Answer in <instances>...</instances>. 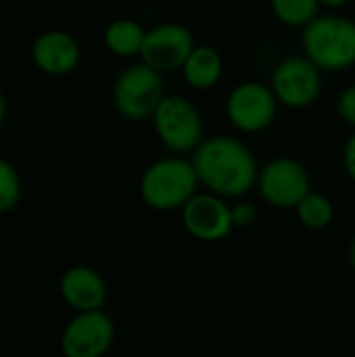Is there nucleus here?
I'll use <instances>...</instances> for the list:
<instances>
[{
  "mask_svg": "<svg viewBox=\"0 0 355 357\" xmlns=\"http://www.w3.org/2000/svg\"><path fill=\"white\" fill-rule=\"evenodd\" d=\"M115 341V324L109 314H75L61 331L59 349L63 357H105Z\"/></svg>",
  "mask_w": 355,
  "mask_h": 357,
  "instance_id": "1a4fd4ad",
  "label": "nucleus"
},
{
  "mask_svg": "<svg viewBox=\"0 0 355 357\" xmlns=\"http://www.w3.org/2000/svg\"><path fill=\"white\" fill-rule=\"evenodd\" d=\"M349 0H318L320 8H326V10H339L347 4Z\"/></svg>",
  "mask_w": 355,
  "mask_h": 357,
  "instance_id": "4be33fe9",
  "label": "nucleus"
},
{
  "mask_svg": "<svg viewBox=\"0 0 355 357\" xmlns=\"http://www.w3.org/2000/svg\"><path fill=\"white\" fill-rule=\"evenodd\" d=\"M190 159L201 186L226 201L247 197L257 184V159L236 136H209L199 144Z\"/></svg>",
  "mask_w": 355,
  "mask_h": 357,
  "instance_id": "f257e3e1",
  "label": "nucleus"
},
{
  "mask_svg": "<svg viewBox=\"0 0 355 357\" xmlns=\"http://www.w3.org/2000/svg\"><path fill=\"white\" fill-rule=\"evenodd\" d=\"M337 113H339V117L349 128H354L355 132V82L349 84L347 88H343V92L339 94V98H337Z\"/></svg>",
  "mask_w": 355,
  "mask_h": 357,
  "instance_id": "aec40b11",
  "label": "nucleus"
},
{
  "mask_svg": "<svg viewBox=\"0 0 355 357\" xmlns=\"http://www.w3.org/2000/svg\"><path fill=\"white\" fill-rule=\"evenodd\" d=\"M167 96L163 73L149 65H128L113 82V107L128 121L153 119L157 107Z\"/></svg>",
  "mask_w": 355,
  "mask_h": 357,
  "instance_id": "39448f33",
  "label": "nucleus"
},
{
  "mask_svg": "<svg viewBox=\"0 0 355 357\" xmlns=\"http://www.w3.org/2000/svg\"><path fill=\"white\" fill-rule=\"evenodd\" d=\"M255 188L268 205L276 209H295L312 192V178L301 161L293 157H274L259 167Z\"/></svg>",
  "mask_w": 355,
  "mask_h": 357,
  "instance_id": "0eeeda50",
  "label": "nucleus"
},
{
  "mask_svg": "<svg viewBox=\"0 0 355 357\" xmlns=\"http://www.w3.org/2000/svg\"><path fill=\"white\" fill-rule=\"evenodd\" d=\"M23 195L21 176L15 165L0 157V215L13 211Z\"/></svg>",
  "mask_w": 355,
  "mask_h": 357,
  "instance_id": "a211bd4d",
  "label": "nucleus"
},
{
  "mask_svg": "<svg viewBox=\"0 0 355 357\" xmlns=\"http://www.w3.org/2000/svg\"><path fill=\"white\" fill-rule=\"evenodd\" d=\"M144 36H146V29L136 19L121 17V19H113L105 27L103 42L111 54L119 59H132V56H140Z\"/></svg>",
  "mask_w": 355,
  "mask_h": 357,
  "instance_id": "2eb2a0df",
  "label": "nucleus"
},
{
  "mask_svg": "<svg viewBox=\"0 0 355 357\" xmlns=\"http://www.w3.org/2000/svg\"><path fill=\"white\" fill-rule=\"evenodd\" d=\"M301 46L320 71H347L355 67V21L337 13H320L303 27Z\"/></svg>",
  "mask_w": 355,
  "mask_h": 357,
  "instance_id": "7ed1b4c3",
  "label": "nucleus"
},
{
  "mask_svg": "<svg viewBox=\"0 0 355 357\" xmlns=\"http://www.w3.org/2000/svg\"><path fill=\"white\" fill-rule=\"evenodd\" d=\"M201 182L192 159L184 155H167L153 161L140 176L138 192L142 203L153 211H182V207L199 192Z\"/></svg>",
  "mask_w": 355,
  "mask_h": 357,
  "instance_id": "f03ea898",
  "label": "nucleus"
},
{
  "mask_svg": "<svg viewBox=\"0 0 355 357\" xmlns=\"http://www.w3.org/2000/svg\"><path fill=\"white\" fill-rule=\"evenodd\" d=\"M59 295L75 314L98 312L107 303L109 291L105 278L90 266H71L61 274Z\"/></svg>",
  "mask_w": 355,
  "mask_h": 357,
  "instance_id": "ddd939ff",
  "label": "nucleus"
},
{
  "mask_svg": "<svg viewBox=\"0 0 355 357\" xmlns=\"http://www.w3.org/2000/svg\"><path fill=\"white\" fill-rule=\"evenodd\" d=\"M272 15L289 27H308L318 15V0H270Z\"/></svg>",
  "mask_w": 355,
  "mask_h": 357,
  "instance_id": "f3484780",
  "label": "nucleus"
},
{
  "mask_svg": "<svg viewBox=\"0 0 355 357\" xmlns=\"http://www.w3.org/2000/svg\"><path fill=\"white\" fill-rule=\"evenodd\" d=\"M195 46V36L186 25L165 21L146 29L140 61L165 75L169 71H180Z\"/></svg>",
  "mask_w": 355,
  "mask_h": 357,
  "instance_id": "9d476101",
  "label": "nucleus"
},
{
  "mask_svg": "<svg viewBox=\"0 0 355 357\" xmlns=\"http://www.w3.org/2000/svg\"><path fill=\"white\" fill-rule=\"evenodd\" d=\"M184 230L201 243H220L234 230L230 203L207 190H199L180 211Z\"/></svg>",
  "mask_w": 355,
  "mask_h": 357,
  "instance_id": "9b49d317",
  "label": "nucleus"
},
{
  "mask_svg": "<svg viewBox=\"0 0 355 357\" xmlns=\"http://www.w3.org/2000/svg\"><path fill=\"white\" fill-rule=\"evenodd\" d=\"M151 121L161 146L169 155L195 153L205 140L203 115L199 107L182 94H167Z\"/></svg>",
  "mask_w": 355,
  "mask_h": 357,
  "instance_id": "20e7f679",
  "label": "nucleus"
},
{
  "mask_svg": "<svg viewBox=\"0 0 355 357\" xmlns=\"http://www.w3.org/2000/svg\"><path fill=\"white\" fill-rule=\"evenodd\" d=\"M347 264H349L352 272L355 274V236H352V241L347 245Z\"/></svg>",
  "mask_w": 355,
  "mask_h": 357,
  "instance_id": "5701e85b",
  "label": "nucleus"
},
{
  "mask_svg": "<svg viewBox=\"0 0 355 357\" xmlns=\"http://www.w3.org/2000/svg\"><path fill=\"white\" fill-rule=\"evenodd\" d=\"M295 213H297V220L305 228H310V230H326L335 220V205L326 195L312 190L295 207Z\"/></svg>",
  "mask_w": 355,
  "mask_h": 357,
  "instance_id": "dca6fc26",
  "label": "nucleus"
},
{
  "mask_svg": "<svg viewBox=\"0 0 355 357\" xmlns=\"http://www.w3.org/2000/svg\"><path fill=\"white\" fill-rule=\"evenodd\" d=\"M230 211H232V224L234 228H249L257 222V207L249 201H243V199H236L234 205H230Z\"/></svg>",
  "mask_w": 355,
  "mask_h": 357,
  "instance_id": "6ab92c4d",
  "label": "nucleus"
},
{
  "mask_svg": "<svg viewBox=\"0 0 355 357\" xmlns=\"http://www.w3.org/2000/svg\"><path fill=\"white\" fill-rule=\"evenodd\" d=\"M343 167H345L347 178L352 182H355V132L345 140V146H343Z\"/></svg>",
  "mask_w": 355,
  "mask_h": 357,
  "instance_id": "412c9836",
  "label": "nucleus"
},
{
  "mask_svg": "<svg viewBox=\"0 0 355 357\" xmlns=\"http://www.w3.org/2000/svg\"><path fill=\"white\" fill-rule=\"evenodd\" d=\"M278 100L270 84L245 79L236 84L226 96V117L228 123L241 134H262L266 132L276 115Z\"/></svg>",
  "mask_w": 355,
  "mask_h": 357,
  "instance_id": "423d86ee",
  "label": "nucleus"
},
{
  "mask_svg": "<svg viewBox=\"0 0 355 357\" xmlns=\"http://www.w3.org/2000/svg\"><path fill=\"white\" fill-rule=\"evenodd\" d=\"M80 59V42L65 29H46L31 44V61L46 75H67L77 69Z\"/></svg>",
  "mask_w": 355,
  "mask_h": 357,
  "instance_id": "f8f14e48",
  "label": "nucleus"
},
{
  "mask_svg": "<svg viewBox=\"0 0 355 357\" xmlns=\"http://www.w3.org/2000/svg\"><path fill=\"white\" fill-rule=\"evenodd\" d=\"M180 71L188 88L205 92L220 84L224 75V59L216 46L197 44Z\"/></svg>",
  "mask_w": 355,
  "mask_h": 357,
  "instance_id": "4468645a",
  "label": "nucleus"
},
{
  "mask_svg": "<svg viewBox=\"0 0 355 357\" xmlns=\"http://www.w3.org/2000/svg\"><path fill=\"white\" fill-rule=\"evenodd\" d=\"M270 88L278 105L287 109H308L320 98L322 71L305 54H293L276 63L270 75Z\"/></svg>",
  "mask_w": 355,
  "mask_h": 357,
  "instance_id": "6e6552de",
  "label": "nucleus"
},
{
  "mask_svg": "<svg viewBox=\"0 0 355 357\" xmlns=\"http://www.w3.org/2000/svg\"><path fill=\"white\" fill-rule=\"evenodd\" d=\"M6 111H8L6 96H4V92L0 90V130H2V126H4V121H6Z\"/></svg>",
  "mask_w": 355,
  "mask_h": 357,
  "instance_id": "b1692460",
  "label": "nucleus"
}]
</instances>
